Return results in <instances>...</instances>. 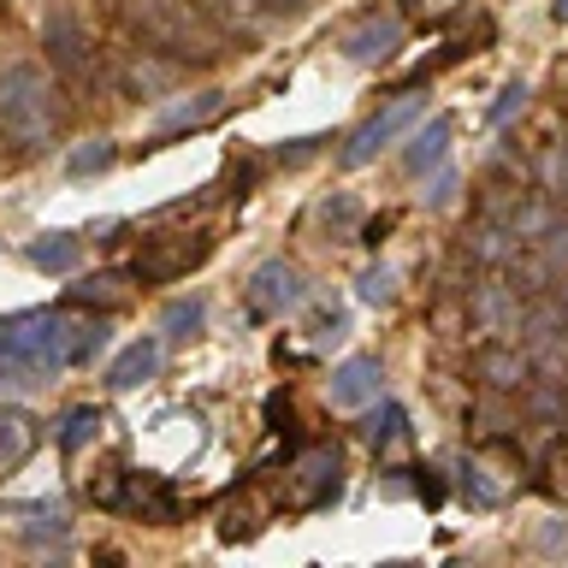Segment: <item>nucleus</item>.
Returning <instances> with one entry per match:
<instances>
[{"instance_id":"obj_23","label":"nucleus","mask_w":568,"mask_h":568,"mask_svg":"<svg viewBox=\"0 0 568 568\" xmlns=\"http://www.w3.org/2000/svg\"><path fill=\"white\" fill-rule=\"evenodd\" d=\"M355 291H362V302H373V308H385V302L397 296V273H390V266H367Z\"/></svg>"},{"instance_id":"obj_27","label":"nucleus","mask_w":568,"mask_h":568,"mask_svg":"<svg viewBox=\"0 0 568 568\" xmlns=\"http://www.w3.org/2000/svg\"><path fill=\"white\" fill-rule=\"evenodd\" d=\"M320 225H326V231H344V237H349V225H355V202H349V195H332V202L320 207Z\"/></svg>"},{"instance_id":"obj_7","label":"nucleus","mask_w":568,"mask_h":568,"mask_svg":"<svg viewBox=\"0 0 568 568\" xmlns=\"http://www.w3.org/2000/svg\"><path fill=\"white\" fill-rule=\"evenodd\" d=\"M302 302H308V284H302V273L291 261L255 266V278H248V314L255 320H284L291 308H302Z\"/></svg>"},{"instance_id":"obj_2","label":"nucleus","mask_w":568,"mask_h":568,"mask_svg":"<svg viewBox=\"0 0 568 568\" xmlns=\"http://www.w3.org/2000/svg\"><path fill=\"white\" fill-rule=\"evenodd\" d=\"M119 18L149 53H166L178 65H213L231 53V36L195 0H119Z\"/></svg>"},{"instance_id":"obj_5","label":"nucleus","mask_w":568,"mask_h":568,"mask_svg":"<svg viewBox=\"0 0 568 568\" xmlns=\"http://www.w3.org/2000/svg\"><path fill=\"white\" fill-rule=\"evenodd\" d=\"M213 225H190V231H154V237H142L136 261H131V278L136 284H172L195 273L207 255H213Z\"/></svg>"},{"instance_id":"obj_25","label":"nucleus","mask_w":568,"mask_h":568,"mask_svg":"<svg viewBox=\"0 0 568 568\" xmlns=\"http://www.w3.org/2000/svg\"><path fill=\"white\" fill-rule=\"evenodd\" d=\"M202 314H207V308H202L195 296H190V302H172V308H166V332H172V337H190L195 326H202Z\"/></svg>"},{"instance_id":"obj_1","label":"nucleus","mask_w":568,"mask_h":568,"mask_svg":"<svg viewBox=\"0 0 568 568\" xmlns=\"http://www.w3.org/2000/svg\"><path fill=\"white\" fill-rule=\"evenodd\" d=\"M106 344L101 314H65V308H30L0 320V390L48 385L53 373L95 362Z\"/></svg>"},{"instance_id":"obj_16","label":"nucleus","mask_w":568,"mask_h":568,"mask_svg":"<svg viewBox=\"0 0 568 568\" xmlns=\"http://www.w3.org/2000/svg\"><path fill=\"white\" fill-rule=\"evenodd\" d=\"M36 450V420L24 408H0V468H18Z\"/></svg>"},{"instance_id":"obj_13","label":"nucleus","mask_w":568,"mask_h":568,"mask_svg":"<svg viewBox=\"0 0 568 568\" xmlns=\"http://www.w3.org/2000/svg\"><path fill=\"white\" fill-rule=\"evenodd\" d=\"M154 373H160V344H154V337H136V344L106 367V385H113V390H136V385H149Z\"/></svg>"},{"instance_id":"obj_10","label":"nucleus","mask_w":568,"mask_h":568,"mask_svg":"<svg viewBox=\"0 0 568 568\" xmlns=\"http://www.w3.org/2000/svg\"><path fill=\"white\" fill-rule=\"evenodd\" d=\"M344 60H355V65H379V60H390V53L403 48V18L397 12H367L362 24H349L344 30Z\"/></svg>"},{"instance_id":"obj_8","label":"nucleus","mask_w":568,"mask_h":568,"mask_svg":"<svg viewBox=\"0 0 568 568\" xmlns=\"http://www.w3.org/2000/svg\"><path fill=\"white\" fill-rule=\"evenodd\" d=\"M420 113H426V95H397L390 106H379V113H373V119L362 124V131L349 136V149H344V166H367V160L379 154L390 136H403V131H408V124H415Z\"/></svg>"},{"instance_id":"obj_24","label":"nucleus","mask_w":568,"mask_h":568,"mask_svg":"<svg viewBox=\"0 0 568 568\" xmlns=\"http://www.w3.org/2000/svg\"><path fill=\"white\" fill-rule=\"evenodd\" d=\"M113 166V142H83L78 154H71V178H89V172H106Z\"/></svg>"},{"instance_id":"obj_19","label":"nucleus","mask_w":568,"mask_h":568,"mask_svg":"<svg viewBox=\"0 0 568 568\" xmlns=\"http://www.w3.org/2000/svg\"><path fill=\"white\" fill-rule=\"evenodd\" d=\"M124 83L136 89V95H154V89H166V83H178V60H166L160 65L149 48H142V60H131L124 65Z\"/></svg>"},{"instance_id":"obj_31","label":"nucleus","mask_w":568,"mask_h":568,"mask_svg":"<svg viewBox=\"0 0 568 568\" xmlns=\"http://www.w3.org/2000/svg\"><path fill=\"white\" fill-rule=\"evenodd\" d=\"M450 190H456V178L438 172V178H433V202H450Z\"/></svg>"},{"instance_id":"obj_6","label":"nucleus","mask_w":568,"mask_h":568,"mask_svg":"<svg viewBox=\"0 0 568 568\" xmlns=\"http://www.w3.org/2000/svg\"><path fill=\"white\" fill-rule=\"evenodd\" d=\"M42 42H48V60L60 65L71 83L95 78V53H89V36H83V24H78V12H71V7H48Z\"/></svg>"},{"instance_id":"obj_20","label":"nucleus","mask_w":568,"mask_h":568,"mask_svg":"<svg viewBox=\"0 0 568 568\" xmlns=\"http://www.w3.org/2000/svg\"><path fill=\"white\" fill-rule=\"evenodd\" d=\"M456 486H462V497H468V504H479V509L504 504V486H491L486 468H479V462H468V456L456 462Z\"/></svg>"},{"instance_id":"obj_21","label":"nucleus","mask_w":568,"mask_h":568,"mask_svg":"<svg viewBox=\"0 0 568 568\" xmlns=\"http://www.w3.org/2000/svg\"><path fill=\"white\" fill-rule=\"evenodd\" d=\"M95 433H101V408H71V415L60 420V450H65V456H78Z\"/></svg>"},{"instance_id":"obj_3","label":"nucleus","mask_w":568,"mask_h":568,"mask_svg":"<svg viewBox=\"0 0 568 568\" xmlns=\"http://www.w3.org/2000/svg\"><path fill=\"white\" fill-rule=\"evenodd\" d=\"M65 131V101L42 65H7L0 71V136L18 149H48Z\"/></svg>"},{"instance_id":"obj_12","label":"nucleus","mask_w":568,"mask_h":568,"mask_svg":"<svg viewBox=\"0 0 568 568\" xmlns=\"http://www.w3.org/2000/svg\"><path fill=\"white\" fill-rule=\"evenodd\" d=\"M220 113H225V95H220V89H202V95L178 101V106H166V113L154 119V142H166L178 131H202V124L220 119Z\"/></svg>"},{"instance_id":"obj_9","label":"nucleus","mask_w":568,"mask_h":568,"mask_svg":"<svg viewBox=\"0 0 568 568\" xmlns=\"http://www.w3.org/2000/svg\"><path fill=\"white\" fill-rule=\"evenodd\" d=\"M337 486H344V462H337V450H308V456H296V468H291V509H326Z\"/></svg>"},{"instance_id":"obj_15","label":"nucleus","mask_w":568,"mask_h":568,"mask_svg":"<svg viewBox=\"0 0 568 568\" xmlns=\"http://www.w3.org/2000/svg\"><path fill=\"white\" fill-rule=\"evenodd\" d=\"M24 255L42 266V273H71V266L83 261V237H71V231H48V237H36Z\"/></svg>"},{"instance_id":"obj_17","label":"nucleus","mask_w":568,"mask_h":568,"mask_svg":"<svg viewBox=\"0 0 568 568\" xmlns=\"http://www.w3.org/2000/svg\"><path fill=\"white\" fill-rule=\"evenodd\" d=\"M124 284H131V273H95V278H83V284H71V308H119L124 302Z\"/></svg>"},{"instance_id":"obj_32","label":"nucleus","mask_w":568,"mask_h":568,"mask_svg":"<svg viewBox=\"0 0 568 568\" xmlns=\"http://www.w3.org/2000/svg\"><path fill=\"white\" fill-rule=\"evenodd\" d=\"M557 18H562V24H568V0H557Z\"/></svg>"},{"instance_id":"obj_11","label":"nucleus","mask_w":568,"mask_h":568,"mask_svg":"<svg viewBox=\"0 0 568 568\" xmlns=\"http://www.w3.org/2000/svg\"><path fill=\"white\" fill-rule=\"evenodd\" d=\"M379 385H385L379 362H373V355H349V362L332 373V403H337V408H362V403H379Z\"/></svg>"},{"instance_id":"obj_4","label":"nucleus","mask_w":568,"mask_h":568,"mask_svg":"<svg viewBox=\"0 0 568 568\" xmlns=\"http://www.w3.org/2000/svg\"><path fill=\"white\" fill-rule=\"evenodd\" d=\"M89 497L101 509H119V515H142L154 527H172L184 515V497H178L160 474H136V468H106L101 479H89Z\"/></svg>"},{"instance_id":"obj_26","label":"nucleus","mask_w":568,"mask_h":568,"mask_svg":"<svg viewBox=\"0 0 568 568\" xmlns=\"http://www.w3.org/2000/svg\"><path fill=\"white\" fill-rule=\"evenodd\" d=\"M545 486L550 491H557V497H568V438H557V444H550V456H545Z\"/></svg>"},{"instance_id":"obj_30","label":"nucleus","mask_w":568,"mask_h":568,"mask_svg":"<svg viewBox=\"0 0 568 568\" xmlns=\"http://www.w3.org/2000/svg\"><path fill=\"white\" fill-rule=\"evenodd\" d=\"M415 497H420V504H438V497H444V486H438V479L426 474V468H415Z\"/></svg>"},{"instance_id":"obj_29","label":"nucleus","mask_w":568,"mask_h":568,"mask_svg":"<svg viewBox=\"0 0 568 568\" xmlns=\"http://www.w3.org/2000/svg\"><path fill=\"white\" fill-rule=\"evenodd\" d=\"M515 106H527V83H509V89H504V95H497V106H491V119H497V124H504V119L515 113Z\"/></svg>"},{"instance_id":"obj_18","label":"nucleus","mask_w":568,"mask_h":568,"mask_svg":"<svg viewBox=\"0 0 568 568\" xmlns=\"http://www.w3.org/2000/svg\"><path fill=\"white\" fill-rule=\"evenodd\" d=\"M479 373H486V385L497 390H515V385H527V362H521V349H479Z\"/></svg>"},{"instance_id":"obj_28","label":"nucleus","mask_w":568,"mask_h":568,"mask_svg":"<svg viewBox=\"0 0 568 568\" xmlns=\"http://www.w3.org/2000/svg\"><path fill=\"white\" fill-rule=\"evenodd\" d=\"M225 7H237L243 18H255V12H296V7H308V0H225Z\"/></svg>"},{"instance_id":"obj_14","label":"nucleus","mask_w":568,"mask_h":568,"mask_svg":"<svg viewBox=\"0 0 568 568\" xmlns=\"http://www.w3.org/2000/svg\"><path fill=\"white\" fill-rule=\"evenodd\" d=\"M444 149H450V119H426V131H415V136H408V149H403V166L420 178L426 166H438V160H444Z\"/></svg>"},{"instance_id":"obj_22","label":"nucleus","mask_w":568,"mask_h":568,"mask_svg":"<svg viewBox=\"0 0 568 568\" xmlns=\"http://www.w3.org/2000/svg\"><path fill=\"white\" fill-rule=\"evenodd\" d=\"M403 426H408L403 408H397V403H379V415H367L362 438L373 444V450H385V444H397V438H403Z\"/></svg>"}]
</instances>
